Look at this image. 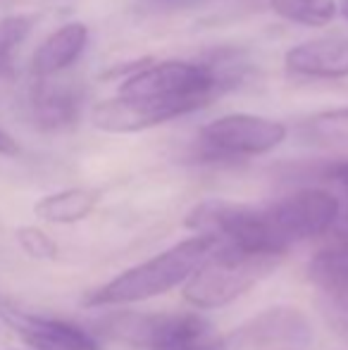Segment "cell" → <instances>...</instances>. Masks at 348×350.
I'll return each mask as SVG.
<instances>
[{
  "label": "cell",
  "mask_w": 348,
  "mask_h": 350,
  "mask_svg": "<svg viewBox=\"0 0 348 350\" xmlns=\"http://www.w3.org/2000/svg\"><path fill=\"white\" fill-rule=\"evenodd\" d=\"M217 245L219 239L208 234H196L191 239L179 241L155 258L98 286L84 298V305L86 308H115V305L144 303V300L170 293L174 286L189 281L191 274Z\"/></svg>",
  "instance_id": "cell-1"
},
{
  "label": "cell",
  "mask_w": 348,
  "mask_h": 350,
  "mask_svg": "<svg viewBox=\"0 0 348 350\" xmlns=\"http://www.w3.org/2000/svg\"><path fill=\"white\" fill-rule=\"evenodd\" d=\"M96 327L110 341L146 350H229L227 336L198 312H112Z\"/></svg>",
  "instance_id": "cell-2"
},
{
  "label": "cell",
  "mask_w": 348,
  "mask_h": 350,
  "mask_svg": "<svg viewBox=\"0 0 348 350\" xmlns=\"http://www.w3.org/2000/svg\"><path fill=\"white\" fill-rule=\"evenodd\" d=\"M279 262L282 255L253 253L219 241L217 248L186 281L184 300L198 310L222 308L269 277L279 267Z\"/></svg>",
  "instance_id": "cell-3"
},
{
  "label": "cell",
  "mask_w": 348,
  "mask_h": 350,
  "mask_svg": "<svg viewBox=\"0 0 348 350\" xmlns=\"http://www.w3.org/2000/svg\"><path fill=\"white\" fill-rule=\"evenodd\" d=\"M286 126L258 115H224L208 122L196 139V157L205 162H229L256 157L286 141Z\"/></svg>",
  "instance_id": "cell-4"
},
{
  "label": "cell",
  "mask_w": 348,
  "mask_h": 350,
  "mask_svg": "<svg viewBox=\"0 0 348 350\" xmlns=\"http://www.w3.org/2000/svg\"><path fill=\"white\" fill-rule=\"evenodd\" d=\"M274 243L286 255L301 241L325 236L339 219V200L325 189H301L265 205Z\"/></svg>",
  "instance_id": "cell-5"
},
{
  "label": "cell",
  "mask_w": 348,
  "mask_h": 350,
  "mask_svg": "<svg viewBox=\"0 0 348 350\" xmlns=\"http://www.w3.org/2000/svg\"><path fill=\"white\" fill-rule=\"evenodd\" d=\"M312 341V327L298 308H269L227 336L229 350H296Z\"/></svg>",
  "instance_id": "cell-6"
},
{
  "label": "cell",
  "mask_w": 348,
  "mask_h": 350,
  "mask_svg": "<svg viewBox=\"0 0 348 350\" xmlns=\"http://www.w3.org/2000/svg\"><path fill=\"white\" fill-rule=\"evenodd\" d=\"M0 317L31 350H103L101 341L79 324L0 305Z\"/></svg>",
  "instance_id": "cell-7"
},
{
  "label": "cell",
  "mask_w": 348,
  "mask_h": 350,
  "mask_svg": "<svg viewBox=\"0 0 348 350\" xmlns=\"http://www.w3.org/2000/svg\"><path fill=\"white\" fill-rule=\"evenodd\" d=\"M184 115H189V110L181 105H172V103L134 100V98L115 96L93 107L91 122L96 129L107 131V134H134V131H146L150 126L165 124Z\"/></svg>",
  "instance_id": "cell-8"
},
{
  "label": "cell",
  "mask_w": 348,
  "mask_h": 350,
  "mask_svg": "<svg viewBox=\"0 0 348 350\" xmlns=\"http://www.w3.org/2000/svg\"><path fill=\"white\" fill-rule=\"evenodd\" d=\"M308 279L320 288L330 327L348 343V255L317 250L308 265Z\"/></svg>",
  "instance_id": "cell-9"
},
{
  "label": "cell",
  "mask_w": 348,
  "mask_h": 350,
  "mask_svg": "<svg viewBox=\"0 0 348 350\" xmlns=\"http://www.w3.org/2000/svg\"><path fill=\"white\" fill-rule=\"evenodd\" d=\"M286 72L306 79L348 77V36H317L289 48Z\"/></svg>",
  "instance_id": "cell-10"
},
{
  "label": "cell",
  "mask_w": 348,
  "mask_h": 350,
  "mask_svg": "<svg viewBox=\"0 0 348 350\" xmlns=\"http://www.w3.org/2000/svg\"><path fill=\"white\" fill-rule=\"evenodd\" d=\"M29 112L31 122L41 131H67L77 124L81 115V93L70 83L41 81L31 88L29 96Z\"/></svg>",
  "instance_id": "cell-11"
},
{
  "label": "cell",
  "mask_w": 348,
  "mask_h": 350,
  "mask_svg": "<svg viewBox=\"0 0 348 350\" xmlns=\"http://www.w3.org/2000/svg\"><path fill=\"white\" fill-rule=\"evenodd\" d=\"M88 46V27L81 22H70L55 29L34 53V74L48 79L53 74L70 70Z\"/></svg>",
  "instance_id": "cell-12"
},
{
  "label": "cell",
  "mask_w": 348,
  "mask_h": 350,
  "mask_svg": "<svg viewBox=\"0 0 348 350\" xmlns=\"http://www.w3.org/2000/svg\"><path fill=\"white\" fill-rule=\"evenodd\" d=\"M101 200V191L86 189V186H75V189L55 191V193L43 196L36 200L34 212L38 219L51 221V224H75L81 221L96 210Z\"/></svg>",
  "instance_id": "cell-13"
},
{
  "label": "cell",
  "mask_w": 348,
  "mask_h": 350,
  "mask_svg": "<svg viewBox=\"0 0 348 350\" xmlns=\"http://www.w3.org/2000/svg\"><path fill=\"white\" fill-rule=\"evenodd\" d=\"M269 8L286 22L310 29L327 27L336 17L334 0H269Z\"/></svg>",
  "instance_id": "cell-14"
},
{
  "label": "cell",
  "mask_w": 348,
  "mask_h": 350,
  "mask_svg": "<svg viewBox=\"0 0 348 350\" xmlns=\"http://www.w3.org/2000/svg\"><path fill=\"white\" fill-rule=\"evenodd\" d=\"M36 17L34 14H8L0 19V74L12 65V55L31 33Z\"/></svg>",
  "instance_id": "cell-15"
},
{
  "label": "cell",
  "mask_w": 348,
  "mask_h": 350,
  "mask_svg": "<svg viewBox=\"0 0 348 350\" xmlns=\"http://www.w3.org/2000/svg\"><path fill=\"white\" fill-rule=\"evenodd\" d=\"M306 129L310 139L320 143H348V107L325 110L310 117Z\"/></svg>",
  "instance_id": "cell-16"
},
{
  "label": "cell",
  "mask_w": 348,
  "mask_h": 350,
  "mask_svg": "<svg viewBox=\"0 0 348 350\" xmlns=\"http://www.w3.org/2000/svg\"><path fill=\"white\" fill-rule=\"evenodd\" d=\"M17 243L29 258L34 260H55L57 258V243L55 239L46 234L38 226H19L17 229Z\"/></svg>",
  "instance_id": "cell-17"
},
{
  "label": "cell",
  "mask_w": 348,
  "mask_h": 350,
  "mask_svg": "<svg viewBox=\"0 0 348 350\" xmlns=\"http://www.w3.org/2000/svg\"><path fill=\"white\" fill-rule=\"evenodd\" d=\"M17 155H19V143L5 129H0V157H17Z\"/></svg>",
  "instance_id": "cell-18"
},
{
  "label": "cell",
  "mask_w": 348,
  "mask_h": 350,
  "mask_svg": "<svg viewBox=\"0 0 348 350\" xmlns=\"http://www.w3.org/2000/svg\"><path fill=\"white\" fill-rule=\"evenodd\" d=\"M330 176L339 181V184L348 191V162H341V165H336L334 170H330Z\"/></svg>",
  "instance_id": "cell-19"
},
{
  "label": "cell",
  "mask_w": 348,
  "mask_h": 350,
  "mask_svg": "<svg viewBox=\"0 0 348 350\" xmlns=\"http://www.w3.org/2000/svg\"><path fill=\"white\" fill-rule=\"evenodd\" d=\"M344 12H346V17H348V0H344Z\"/></svg>",
  "instance_id": "cell-20"
}]
</instances>
